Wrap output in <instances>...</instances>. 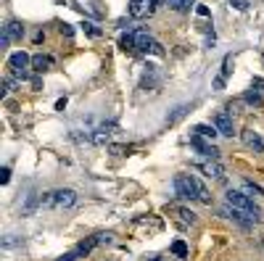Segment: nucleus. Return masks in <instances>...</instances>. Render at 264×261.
<instances>
[{
  "label": "nucleus",
  "mask_w": 264,
  "mask_h": 261,
  "mask_svg": "<svg viewBox=\"0 0 264 261\" xmlns=\"http://www.w3.org/2000/svg\"><path fill=\"white\" fill-rule=\"evenodd\" d=\"M32 87H35V90H40V87H42V82H40V77H32Z\"/></svg>",
  "instance_id": "f704fd0d"
},
{
  "label": "nucleus",
  "mask_w": 264,
  "mask_h": 261,
  "mask_svg": "<svg viewBox=\"0 0 264 261\" xmlns=\"http://www.w3.org/2000/svg\"><path fill=\"white\" fill-rule=\"evenodd\" d=\"M148 53H153V56H164V45L153 40V42H151V48H148Z\"/></svg>",
  "instance_id": "b1692460"
},
{
  "label": "nucleus",
  "mask_w": 264,
  "mask_h": 261,
  "mask_svg": "<svg viewBox=\"0 0 264 261\" xmlns=\"http://www.w3.org/2000/svg\"><path fill=\"white\" fill-rule=\"evenodd\" d=\"M224 201H227L233 208H241V211H246L251 214L256 221H262V211H259V206L254 203V198H251L248 193H241V190H227L224 193Z\"/></svg>",
  "instance_id": "f03ea898"
},
{
  "label": "nucleus",
  "mask_w": 264,
  "mask_h": 261,
  "mask_svg": "<svg viewBox=\"0 0 264 261\" xmlns=\"http://www.w3.org/2000/svg\"><path fill=\"white\" fill-rule=\"evenodd\" d=\"M198 169H201V172L206 174V177H214V180H222V177H224V169H222L220 164H217V161H209V164H201Z\"/></svg>",
  "instance_id": "9b49d317"
},
{
  "label": "nucleus",
  "mask_w": 264,
  "mask_h": 261,
  "mask_svg": "<svg viewBox=\"0 0 264 261\" xmlns=\"http://www.w3.org/2000/svg\"><path fill=\"white\" fill-rule=\"evenodd\" d=\"M135 35V50H138V53H148V48H151V35H148L145 29H135L132 32Z\"/></svg>",
  "instance_id": "9d476101"
},
{
  "label": "nucleus",
  "mask_w": 264,
  "mask_h": 261,
  "mask_svg": "<svg viewBox=\"0 0 264 261\" xmlns=\"http://www.w3.org/2000/svg\"><path fill=\"white\" fill-rule=\"evenodd\" d=\"M172 211L177 214L180 217V221H183V224H196V214L190 211V208H183V206H175L172 208Z\"/></svg>",
  "instance_id": "dca6fc26"
},
{
  "label": "nucleus",
  "mask_w": 264,
  "mask_h": 261,
  "mask_svg": "<svg viewBox=\"0 0 264 261\" xmlns=\"http://www.w3.org/2000/svg\"><path fill=\"white\" fill-rule=\"evenodd\" d=\"M153 8H156L153 0H132L130 3V16L132 19H145V16L153 14Z\"/></svg>",
  "instance_id": "423d86ee"
},
{
  "label": "nucleus",
  "mask_w": 264,
  "mask_h": 261,
  "mask_svg": "<svg viewBox=\"0 0 264 261\" xmlns=\"http://www.w3.org/2000/svg\"><path fill=\"white\" fill-rule=\"evenodd\" d=\"M243 190H246L248 195H264V193H262V187H256L254 182H248V180L243 182Z\"/></svg>",
  "instance_id": "5701e85b"
},
{
  "label": "nucleus",
  "mask_w": 264,
  "mask_h": 261,
  "mask_svg": "<svg viewBox=\"0 0 264 261\" xmlns=\"http://www.w3.org/2000/svg\"><path fill=\"white\" fill-rule=\"evenodd\" d=\"M61 35H66V37H72V27H69V24H61Z\"/></svg>",
  "instance_id": "2f4dec72"
},
{
  "label": "nucleus",
  "mask_w": 264,
  "mask_h": 261,
  "mask_svg": "<svg viewBox=\"0 0 264 261\" xmlns=\"http://www.w3.org/2000/svg\"><path fill=\"white\" fill-rule=\"evenodd\" d=\"M180 116H185V108H177L172 116H166V124H175V121L180 119Z\"/></svg>",
  "instance_id": "a878e982"
},
{
  "label": "nucleus",
  "mask_w": 264,
  "mask_h": 261,
  "mask_svg": "<svg viewBox=\"0 0 264 261\" xmlns=\"http://www.w3.org/2000/svg\"><path fill=\"white\" fill-rule=\"evenodd\" d=\"M95 245H101V243H98V235H93V238H87V240H82V243H80V245H77V248H74V253H77V256H87V253H90V251H93V248H95Z\"/></svg>",
  "instance_id": "4468645a"
},
{
  "label": "nucleus",
  "mask_w": 264,
  "mask_h": 261,
  "mask_svg": "<svg viewBox=\"0 0 264 261\" xmlns=\"http://www.w3.org/2000/svg\"><path fill=\"white\" fill-rule=\"evenodd\" d=\"M50 66H53V58L50 56H32V69L37 71V74H40V71H48Z\"/></svg>",
  "instance_id": "f8f14e48"
},
{
  "label": "nucleus",
  "mask_w": 264,
  "mask_h": 261,
  "mask_svg": "<svg viewBox=\"0 0 264 261\" xmlns=\"http://www.w3.org/2000/svg\"><path fill=\"white\" fill-rule=\"evenodd\" d=\"M262 243H264V240H262Z\"/></svg>",
  "instance_id": "e433bc0d"
},
{
  "label": "nucleus",
  "mask_w": 264,
  "mask_h": 261,
  "mask_svg": "<svg viewBox=\"0 0 264 261\" xmlns=\"http://www.w3.org/2000/svg\"><path fill=\"white\" fill-rule=\"evenodd\" d=\"M74 201H77L74 190H53V193H45L42 206H48V208H69V206H74Z\"/></svg>",
  "instance_id": "7ed1b4c3"
},
{
  "label": "nucleus",
  "mask_w": 264,
  "mask_h": 261,
  "mask_svg": "<svg viewBox=\"0 0 264 261\" xmlns=\"http://www.w3.org/2000/svg\"><path fill=\"white\" fill-rule=\"evenodd\" d=\"M124 151H127L124 145H114V148H111V153H117V156H122V153H124Z\"/></svg>",
  "instance_id": "72a5a7b5"
},
{
  "label": "nucleus",
  "mask_w": 264,
  "mask_h": 261,
  "mask_svg": "<svg viewBox=\"0 0 264 261\" xmlns=\"http://www.w3.org/2000/svg\"><path fill=\"white\" fill-rule=\"evenodd\" d=\"M193 132H196V135H201V138H206V140H214L217 135H220V132H217V127H214V124H211V127H209V124H198V127L193 129Z\"/></svg>",
  "instance_id": "a211bd4d"
},
{
  "label": "nucleus",
  "mask_w": 264,
  "mask_h": 261,
  "mask_svg": "<svg viewBox=\"0 0 264 261\" xmlns=\"http://www.w3.org/2000/svg\"><path fill=\"white\" fill-rule=\"evenodd\" d=\"M175 190H177V198H183V201H201V203H211V198H209V190L198 182L193 174H177L175 177Z\"/></svg>",
  "instance_id": "f257e3e1"
},
{
  "label": "nucleus",
  "mask_w": 264,
  "mask_h": 261,
  "mask_svg": "<svg viewBox=\"0 0 264 261\" xmlns=\"http://www.w3.org/2000/svg\"><path fill=\"white\" fill-rule=\"evenodd\" d=\"M241 135H243V142H246V145H248L254 153H264V140L254 132V129H243Z\"/></svg>",
  "instance_id": "1a4fd4ad"
},
{
  "label": "nucleus",
  "mask_w": 264,
  "mask_h": 261,
  "mask_svg": "<svg viewBox=\"0 0 264 261\" xmlns=\"http://www.w3.org/2000/svg\"><path fill=\"white\" fill-rule=\"evenodd\" d=\"M196 11H198V16H209V8H206V5H198Z\"/></svg>",
  "instance_id": "c9c22d12"
},
{
  "label": "nucleus",
  "mask_w": 264,
  "mask_h": 261,
  "mask_svg": "<svg viewBox=\"0 0 264 261\" xmlns=\"http://www.w3.org/2000/svg\"><path fill=\"white\" fill-rule=\"evenodd\" d=\"M222 217L224 219H233V221H238V224H241V227H246V230H248V227H254V224H259V221H256L254 217H251V214H246V211H241V208H233V206H224L222 208Z\"/></svg>",
  "instance_id": "39448f33"
},
{
  "label": "nucleus",
  "mask_w": 264,
  "mask_h": 261,
  "mask_svg": "<svg viewBox=\"0 0 264 261\" xmlns=\"http://www.w3.org/2000/svg\"><path fill=\"white\" fill-rule=\"evenodd\" d=\"M111 238H114L111 232H101V235H98V243H101V245H108V243H111Z\"/></svg>",
  "instance_id": "c85d7f7f"
},
{
  "label": "nucleus",
  "mask_w": 264,
  "mask_h": 261,
  "mask_svg": "<svg viewBox=\"0 0 264 261\" xmlns=\"http://www.w3.org/2000/svg\"><path fill=\"white\" fill-rule=\"evenodd\" d=\"M8 66L14 69V74L19 77V80H29L27 66H32V58L24 53V50H19V53H14V56L8 58Z\"/></svg>",
  "instance_id": "20e7f679"
},
{
  "label": "nucleus",
  "mask_w": 264,
  "mask_h": 261,
  "mask_svg": "<svg viewBox=\"0 0 264 261\" xmlns=\"http://www.w3.org/2000/svg\"><path fill=\"white\" fill-rule=\"evenodd\" d=\"M37 206H42V198H37V193H29L27 195V203H24V208H21V217H29Z\"/></svg>",
  "instance_id": "2eb2a0df"
},
{
  "label": "nucleus",
  "mask_w": 264,
  "mask_h": 261,
  "mask_svg": "<svg viewBox=\"0 0 264 261\" xmlns=\"http://www.w3.org/2000/svg\"><path fill=\"white\" fill-rule=\"evenodd\" d=\"M119 48L124 50V53H135V35H132V32H130V35H122Z\"/></svg>",
  "instance_id": "aec40b11"
},
{
  "label": "nucleus",
  "mask_w": 264,
  "mask_h": 261,
  "mask_svg": "<svg viewBox=\"0 0 264 261\" xmlns=\"http://www.w3.org/2000/svg\"><path fill=\"white\" fill-rule=\"evenodd\" d=\"M230 71H233V58H224V69H222V77H230Z\"/></svg>",
  "instance_id": "cd10ccee"
},
{
  "label": "nucleus",
  "mask_w": 264,
  "mask_h": 261,
  "mask_svg": "<svg viewBox=\"0 0 264 261\" xmlns=\"http://www.w3.org/2000/svg\"><path fill=\"white\" fill-rule=\"evenodd\" d=\"M243 98H246V103H254V106H262V103H264V98H262L259 93H256L254 87H251V90H248V93L243 95Z\"/></svg>",
  "instance_id": "4be33fe9"
},
{
  "label": "nucleus",
  "mask_w": 264,
  "mask_h": 261,
  "mask_svg": "<svg viewBox=\"0 0 264 261\" xmlns=\"http://www.w3.org/2000/svg\"><path fill=\"white\" fill-rule=\"evenodd\" d=\"M190 145H193V148H196V151H198V153H203V156H209V159H211V161H214V159H217V156H220V151H217V148H214V145H211V142H206V138H201V135H193V138H190Z\"/></svg>",
  "instance_id": "6e6552de"
},
{
  "label": "nucleus",
  "mask_w": 264,
  "mask_h": 261,
  "mask_svg": "<svg viewBox=\"0 0 264 261\" xmlns=\"http://www.w3.org/2000/svg\"><path fill=\"white\" fill-rule=\"evenodd\" d=\"M230 5H233V8H238V11H246V8H248L246 0H230Z\"/></svg>",
  "instance_id": "c756f323"
},
{
  "label": "nucleus",
  "mask_w": 264,
  "mask_h": 261,
  "mask_svg": "<svg viewBox=\"0 0 264 261\" xmlns=\"http://www.w3.org/2000/svg\"><path fill=\"white\" fill-rule=\"evenodd\" d=\"M172 253H175L177 259H188V245H185L183 240H175V243H172Z\"/></svg>",
  "instance_id": "412c9836"
},
{
  "label": "nucleus",
  "mask_w": 264,
  "mask_h": 261,
  "mask_svg": "<svg viewBox=\"0 0 264 261\" xmlns=\"http://www.w3.org/2000/svg\"><path fill=\"white\" fill-rule=\"evenodd\" d=\"M82 27H85V32H87V35H93V37H98V35H101V29L95 27V24H90V21H85Z\"/></svg>",
  "instance_id": "393cba45"
},
{
  "label": "nucleus",
  "mask_w": 264,
  "mask_h": 261,
  "mask_svg": "<svg viewBox=\"0 0 264 261\" xmlns=\"http://www.w3.org/2000/svg\"><path fill=\"white\" fill-rule=\"evenodd\" d=\"M214 127H217V132H220V135H224V138H233V135H235L233 116H230V114H224V111L214 116Z\"/></svg>",
  "instance_id": "0eeeda50"
},
{
  "label": "nucleus",
  "mask_w": 264,
  "mask_h": 261,
  "mask_svg": "<svg viewBox=\"0 0 264 261\" xmlns=\"http://www.w3.org/2000/svg\"><path fill=\"white\" fill-rule=\"evenodd\" d=\"M74 259H77V253L72 251V253H63V256H61V259H56V261H74Z\"/></svg>",
  "instance_id": "7c9ffc66"
},
{
  "label": "nucleus",
  "mask_w": 264,
  "mask_h": 261,
  "mask_svg": "<svg viewBox=\"0 0 264 261\" xmlns=\"http://www.w3.org/2000/svg\"><path fill=\"white\" fill-rule=\"evenodd\" d=\"M166 3H169V8H172V11H177V14H188V11L193 8V3H196V0H166Z\"/></svg>",
  "instance_id": "f3484780"
},
{
  "label": "nucleus",
  "mask_w": 264,
  "mask_h": 261,
  "mask_svg": "<svg viewBox=\"0 0 264 261\" xmlns=\"http://www.w3.org/2000/svg\"><path fill=\"white\" fill-rule=\"evenodd\" d=\"M214 87H217V90L224 87V77H217V80H214Z\"/></svg>",
  "instance_id": "473e14b6"
},
{
  "label": "nucleus",
  "mask_w": 264,
  "mask_h": 261,
  "mask_svg": "<svg viewBox=\"0 0 264 261\" xmlns=\"http://www.w3.org/2000/svg\"><path fill=\"white\" fill-rule=\"evenodd\" d=\"M111 129H114V124H108V127H101V129H95V135H93V142H98V145H103V142H108V138H111Z\"/></svg>",
  "instance_id": "6ab92c4d"
},
{
  "label": "nucleus",
  "mask_w": 264,
  "mask_h": 261,
  "mask_svg": "<svg viewBox=\"0 0 264 261\" xmlns=\"http://www.w3.org/2000/svg\"><path fill=\"white\" fill-rule=\"evenodd\" d=\"M8 180H11V169L3 166V169H0V182H3V185H8Z\"/></svg>",
  "instance_id": "bb28decb"
},
{
  "label": "nucleus",
  "mask_w": 264,
  "mask_h": 261,
  "mask_svg": "<svg viewBox=\"0 0 264 261\" xmlns=\"http://www.w3.org/2000/svg\"><path fill=\"white\" fill-rule=\"evenodd\" d=\"M156 261H159V259H156Z\"/></svg>",
  "instance_id": "4c0bfd02"
},
{
  "label": "nucleus",
  "mask_w": 264,
  "mask_h": 261,
  "mask_svg": "<svg viewBox=\"0 0 264 261\" xmlns=\"http://www.w3.org/2000/svg\"><path fill=\"white\" fill-rule=\"evenodd\" d=\"M3 35H8V40H21V37H24V27L19 21H8L3 27Z\"/></svg>",
  "instance_id": "ddd939ff"
}]
</instances>
